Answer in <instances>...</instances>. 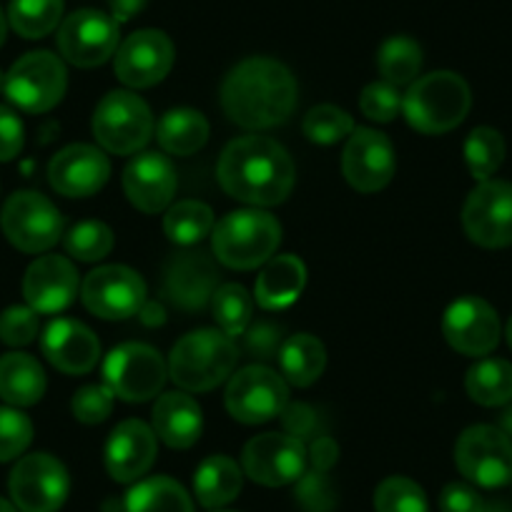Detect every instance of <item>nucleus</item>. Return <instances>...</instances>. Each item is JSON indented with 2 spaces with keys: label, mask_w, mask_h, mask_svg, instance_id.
Listing matches in <instances>:
<instances>
[{
  "label": "nucleus",
  "mask_w": 512,
  "mask_h": 512,
  "mask_svg": "<svg viewBox=\"0 0 512 512\" xmlns=\"http://www.w3.org/2000/svg\"><path fill=\"white\" fill-rule=\"evenodd\" d=\"M297 81L274 58H246L221 83V108L236 126L264 131L289 121L297 108Z\"/></svg>",
  "instance_id": "obj_1"
},
{
  "label": "nucleus",
  "mask_w": 512,
  "mask_h": 512,
  "mask_svg": "<svg viewBox=\"0 0 512 512\" xmlns=\"http://www.w3.org/2000/svg\"><path fill=\"white\" fill-rule=\"evenodd\" d=\"M216 179L236 201L277 206L292 194L297 169L282 144L267 136H241L219 156Z\"/></svg>",
  "instance_id": "obj_2"
},
{
  "label": "nucleus",
  "mask_w": 512,
  "mask_h": 512,
  "mask_svg": "<svg viewBox=\"0 0 512 512\" xmlns=\"http://www.w3.org/2000/svg\"><path fill=\"white\" fill-rule=\"evenodd\" d=\"M472 106L470 86L452 71H435L417 78L402 96V111L415 131L440 136L460 126Z\"/></svg>",
  "instance_id": "obj_3"
},
{
  "label": "nucleus",
  "mask_w": 512,
  "mask_h": 512,
  "mask_svg": "<svg viewBox=\"0 0 512 512\" xmlns=\"http://www.w3.org/2000/svg\"><path fill=\"white\" fill-rule=\"evenodd\" d=\"M282 244V226L269 211L241 209L216 221L211 249L224 267L249 272L262 267Z\"/></svg>",
  "instance_id": "obj_4"
},
{
  "label": "nucleus",
  "mask_w": 512,
  "mask_h": 512,
  "mask_svg": "<svg viewBox=\"0 0 512 512\" xmlns=\"http://www.w3.org/2000/svg\"><path fill=\"white\" fill-rule=\"evenodd\" d=\"M236 359L239 349L221 329H196L171 349L169 377L186 392H209L231 377Z\"/></svg>",
  "instance_id": "obj_5"
},
{
  "label": "nucleus",
  "mask_w": 512,
  "mask_h": 512,
  "mask_svg": "<svg viewBox=\"0 0 512 512\" xmlns=\"http://www.w3.org/2000/svg\"><path fill=\"white\" fill-rule=\"evenodd\" d=\"M93 136L108 154L128 156L144 149L154 136L149 103L131 91H111L93 111Z\"/></svg>",
  "instance_id": "obj_6"
},
{
  "label": "nucleus",
  "mask_w": 512,
  "mask_h": 512,
  "mask_svg": "<svg viewBox=\"0 0 512 512\" xmlns=\"http://www.w3.org/2000/svg\"><path fill=\"white\" fill-rule=\"evenodd\" d=\"M3 234L26 254H43L63 236V216L38 191H16L0 211Z\"/></svg>",
  "instance_id": "obj_7"
},
{
  "label": "nucleus",
  "mask_w": 512,
  "mask_h": 512,
  "mask_svg": "<svg viewBox=\"0 0 512 512\" xmlns=\"http://www.w3.org/2000/svg\"><path fill=\"white\" fill-rule=\"evenodd\" d=\"M103 377L111 392L123 402H149L164 390L169 367L159 349L128 342L113 349L103 364Z\"/></svg>",
  "instance_id": "obj_8"
},
{
  "label": "nucleus",
  "mask_w": 512,
  "mask_h": 512,
  "mask_svg": "<svg viewBox=\"0 0 512 512\" xmlns=\"http://www.w3.org/2000/svg\"><path fill=\"white\" fill-rule=\"evenodd\" d=\"M224 402L236 422L262 425L282 415L284 407L289 405V384L274 369L251 364L231 374Z\"/></svg>",
  "instance_id": "obj_9"
},
{
  "label": "nucleus",
  "mask_w": 512,
  "mask_h": 512,
  "mask_svg": "<svg viewBox=\"0 0 512 512\" xmlns=\"http://www.w3.org/2000/svg\"><path fill=\"white\" fill-rule=\"evenodd\" d=\"M68 88L66 66L51 51L26 53L6 76V96L28 113H46L61 103Z\"/></svg>",
  "instance_id": "obj_10"
},
{
  "label": "nucleus",
  "mask_w": 512,
  "mask_h": 512,
  "mask_svg": "<svg viewBox=\"0 0 512 512\" xmlns=\"http://www.w3.org/2000/svg\"><path fill=\"white\" fill-rule=\"evenodd\" d=\"M457 470L480 487L512 482V440L492 425L467 427L455 445Z\"/></svg>",
  "instance_id": "obj_11"
},
{
  "label": "nucleus",
  "mask_w": 512,
  "mask_h": 512,
  "mask_svg": "<svg viewBox=\"0 0 512 512\" xmlns=\"http://www.w3.org/2000/svg\"><path fill=\"white\" fill-rule=\"evenodd\" d=\"M8 487L21 512H58L71 490V480L61 460L48 452H33L13 467Z\"/></svg>",
  "instance_id": "obj_12"
},
{
  "label": "nucleus",
  "mask_w": 512,
  "mask_h": 512,
  "mask_svg": "<svg viewBox=\"0 0 512 512\" xmlns=\"http://www.w3.org/2000/svg\"><path fill=\"white\" fill-rule=\"evenodd\" d=\"M462 229L485 249H505L512 244V184L482 181L465 201Z\"/></svg>",
  "instance_id": "obj_13"
},
{
  "label": "nucleus",
  "mask_w": 512,
  "mask_h": 512,
  "mask_svg": "<svg viewBox=\"0 0 512 512\" xmlns=\"http://www.w3.org/2000/svg\"><path fill=\"white\" fill-rule=\"evenodd\" d=\"M83 304L101 319H128L141 314L146 304V282L139 272L108 264L93 269L81 289Z\"/></svg>",
  "instance_id": "obj_14"
},
{
  "label": "nucleus",
  "mask_w": 512,
  "mask_h": 512,
  "mask_svg": "<svg viewBox=\"0 0 512 512\" xmlns=\"http://www.w3.org/2000/svg\"><path fill=\"white\" fill-rule=\"evenodd\" d=\"M58 51L78 68L103 66L118 51V23L93 8L76 11L58 28Z\"/></svg>",
  "instance_id": "obj_15"
},
{
  "label": "nucleus",
  "mask_w": 512,
  "mask_h": 512,
  "mask_svg": "<svg viewBox=\"0 0 512 512\" xmlns=\"http://www.w3.org/2000/svg\"><path fill=\"white\" fill-rule=\"evenodd\" d=\"M395 169L397 159L392 141L377 128H354L342 154V171L349 186L362 194H374L390 184Z\"/></svg>",
  "instance_id": "obj_16"
},
{
  "label": "nucleus",
  "mask_w": 512,
  "mask_h": 512,
  "mask_svg": "<svg viewBox=\"0 0 512 512\" xmlns=\"http://www.w3.org/2000/svg\"><path fill=\"white\" fill-rule=\"evenodd\" d=\"M244 472L259 485L282 487L299 480L307 467V447L287 432H267L244 447Z\"/></svg>",
  "instance_id": "obj_17"
},
{
  "label": "nucleus",
  "mask_w": 512,
  "mask_h": 512,
  "mask_svg": "<svg viewBox=\"0 0 512 512\" xmlns=\"http://www.w3.org/2000/svg\"><path fill=\"white\" fill-rule=\"evenodd\" d=\"M174 43L164 31H136L118 46L116 76L128 88H151L169 76L174 66Z\"/></svg>",
  "instance_id": "obj_18"
},
{
  "label": "nucleus",
  "mask_w": 512,
  "mask_h": 512,
  "mask_svg": "<svg viewBox=\"0 0 512 512\" xmlns=\"http://www.w3.org/2000/svg\"><path fill=\"white\" fill-rule=\"evenodd\" d=\"M442 334L455 352L485 357L500 344V317L480 297H462L447 307Z\"/></svg>",
  "instance_id": "obj_19"
},
{
  "label": "nucleus",
  "mask_w": 512,
  "mask_h": 512,
  "mask_svg": "<svg viewBox=\"0 0 512 512\" xmlns=\"http://www.w3.org/2000/svg\"><path fill=\"white\" fill-rule=\"evenodd\" d=\"M111 176V161L101 149L88 144H71L58 151L48 164V181L68 199H86L98 194Z\"/></svg>",
  "instance_id": "obj_20"
},
{
  "label": "nucleus",
  "mask_w": 512,
  "mask_h": 512,
  "mask_svg": "<svg viewBox=\"0 0 512 512\" xmlns=\"http://www.w3.org/2000/svg\"><path fill=\"white\" fill-rule=\"evenodd\" d=\"M23 297L38 314H58L78 297V272L66 256H38L23 277Z\"/></svg>",
  "instance_id": "obj_21"
},
{
  "label": "nucleus",
  "mask_w": 512,
  "mask_h": 512,
  "mask_svg": "<svg viewBox=\"0 0 512 512\" xmlns=\"http://www.w3.org/2000/svg\"><path fill=\"white\" fill-rule=\"evenodd\" d=\"M176 169L164 154L144 151L123 171V191L128 201L144 214H159L171 204L176 194Z\"/></svg>",
  "instance_id": "obj_22"
},
{
  "label": "nucleus",
  "mask_w": 512,
  "mask_h": 512,
  "mask_svg": "<svg viewBox=\"0 0 512 512\" xmlns=\"http://www.w3.org/2000/svg\"><path fill=\"white\" fill-rule=\"evenodd\" d=\"M156 460V432L141 420H126L111 432L106 445V470L116 482H134Z\"/></svg>",
  "instance_id": "obj_23"
},
{
  "label": "nucleus",
  "mask_w": 512,
  "mask_h": 512,
  "mask_svg": "<svg viewBox=\"0 0 512 512\" xmlns=\"http://www.w3.org/2000/svg\"><path fill=\"white\" fill-rule=\"evenodd\" d=\"M41 349L48 362L66 374H86L101 357L98 337L81 322L53 319L41 339Z\"/></svg>",
  "instance_id": "obj_24"
},
{
  "label": "nucleus",
  "mask_w": 512,
  "mask_h": 512,
  "mask_svg": "<svg viewBox=\"0 0 512 512\" xmlns=\"http://www.w3.org/2000/svg\"><path fill=\"white\" fill-rule=\"evenodd\" d=\"M216 267L206 254L184 251L171 259L166 269V294L181 309H201L211 302L216 287Z\"/></svg>",
  "instance_id": "obj_25"
},
{
  "label": "nucleus",
  "mask_w": 512,
  "mask_h": 512,
  "mask_svg": "<svg viewBox=\"0 0 512 512\" xmlns=\"http://www.w3.org/2000/svg\"><path fill=\"white\" fill-rule=\"evenodd\" d=\"M204 417L199 402L186 392H166L151 412V430L174 450H189L199 442Z\"/></svg>",
  "instance_id": "obj_26"
},
{
  "label": "nucleus",
  "mask_w": 512,
  "mask_h": 512,
  "mask_svg": "<svg viewBox=\"0 0 512 512\" xmlns=\"http://www.w3.org/2000/svg\"><path fill=\"white\" fill-rule=\"evenodd\" d=\"M307 287V267L299 256H272L256 279V304L267 312H282L302 297Z\"/></svg>",
  "instance_id": "obj_27"
},
{
  "label": "nucleus",
  "mask_w": 512,
  "mask_h": 512,
  "mask_svg": "<svg viewBox=\"0 0 512 512\" xmlns=\"http://www.w3.org/2000/svg\"><path fill=\"white\" fill-rule=\"evenodd\" d=\"M46 395V372L31 354L11 352L0 357V397L11 407H33Z\"/></svg>",
  "instance_id": "obj_28"
},
{
  "label": "nucleus",
  "mask_w": 512,
  "mask_h": 512,
  "mask_svg": "<svg viewBox=\"0 0 512 512\" xmlns=\"http://www.w3.org/2000/svg\"><path fill=\"white\" fill-rule=\"evenodd\" d=\"M156 139L166 154L191 156L209 141V121L194 108H171L156 126Z\"/></svg>",
  "instance_id": "obj_29"
},
{
  "label": "nucleus",
  "mask_w": 512,
  "mask_h": 512,
  "mask_svg": "<svg viewBox=\"0 0 512 512\" xmlns=\"http://www.w3.org/2000/svg\"><path fill=\"white\" fill-rule=\"evenodd\" d=\"M241 467L236 465L231 457L226 455H214L209 460H204L199 465L194 475V490L196 500L201 502L209 510L216 507L229 505L231 500H236V495L241 492Z\"/></svg>",
  "instance_id": "obj_30"
},
{
  "label": "nucleus",
  "mask_w": 512,
  "mask_h": 512,
  "mask_svg": "<svg viewBox=\"0 0 512 512\" xmlns=\"http://www.w3.org/2000/svg\"><path fill=\"white\" fill-rule=\"evenodd\" d=\"M279 364L282 372L294 387H309L322 377L327 367V352L324 344L312 334H294L279 349Z\"/></svg>",
  "instance_id": "obj_31"
},
{
  "label": "nucleus",
  "mask_w": 512,
  "mask_h": 512,
  "mask_svg": "<svg viewBox=\"0 0 512 512\" xmlns=\"http://www.w3.org/2000/svg\"><path fill=\"white\" fill-rule=\"evenodd\" d=\"M465 390L482 407H502L512 402V364L505 359H480L465 377Z\"/></svg>",
  "instance_id": "obj_32"
},
{
  "label": "nucleus",
  "mask_w": 512,
  "mask_h": 512,
  "mask_svg": "<svg viewBox=\"0 0 512 512\" xmlns=\"http://www.w3.org/2000/svg\"><path fill=\"white\" fill-rule=\"evenodd\" d=\"M126 512H194V502L171 477H151L128 492Z\"/></svg>",
  "instance_id": "obj_33"
},
{
  "label": "nucleus",
  "mask_w": 512,
  "mask_h": 512,
  "mask_svg": "<svg viewBox=\"0 0 512 512\" xmlns=\"http://www.w3.org/2000/svg\"><path fill=\"white\" fill-rule=\"evenodd\" d=\"M377 68L384 81L392 83V86H412L422 68L420 43L407 36H392L379 48Z\"/></svg>",
  "instance_id": "obj_34"
},
{
  "label": "nucleus",
  "mask_w": 512,
  "mask_h": 512,
  "mask_svg": "<svg viewBox=\"0 0 512 512\" xmlns=\"http://www.w3.org/2000/svg\"><path fill=\"white\" fill-rule=\"evenodd\" d=\"M164 231L174 244L194 246L214 231V211L204 201H179L166 211Z\"/></svg>",
  "instance_id": "obj_35"
},
{
  "label": "nucleus",
  "mask_w": 512,
  "mask_h": 512,
  "mask_svg": "<svg viewBox=\"0 0 512 512\" xmlns=\"http://www.w3.org/2000/svg\"><path fill=\"white\" fill-rule=\"evenodd\" d=\"M63 16V0H13L8 8V23L23 38L48 36L56 31Z\"/></svg>",
  "instance_id": "obj_36"
},
{
  "label": "nucleus",
  "mask_w": 512,
  "mask_h": 512,
  "mask_svg": "<svg viewBox=\"0 0 512 512\" xmlns=\"http://www.w3.org/2000/svg\"><path fill=\"white\" fill-rule=\"evenodd\" d=\"M211 312L226 337H241L251 324L254 299L241 284H221L211 297Z\"/></svg>",
  "instance_id": "obj_37"
},
{
  "label": "nucleus",
  "mask_w": 512,
  "mask_h": 512,
  "mask_svg": "<svg viewBox=\"0 0 512 512\" xmlns=\"http://www.w3.org/2000/svg\"><path fill=\"white\" fill-rule=\"evenodd\" d=\"M465 161L477 181H487L505 161V139L490 126H477L465 141Z\"/></svg>",
  "instance_id": "obj_38"
},
{
  "label": "nucleus",
  "mask_w": 512,
  "mask_h": 512,
  "mask_svg": "<svg viewBox=\"0 0 512 512\" xmlns=\"http://www.w3.org/2000/svg\"><path fill=\"white\" fill-rule=\"evenodd\" d=\"M304 136H307L312 144L319 146H332L337 141H342L344 136H349L354 131V121L347 111L332 106V103H322V106H314L312 111L304 116Z\"/></svg>",
  "instance_id": "obj_39"
},
{
  "label": "nucleus",
  "mask_w": 512,
  "mask_h": 512,
  "mask_svg": "<svg viewBox=\"0 0 512 512\" xmlns=\"http://www.w3.org/2000/svg\"><path fill=\"white\" fill-rule=\"evenodd\" d=\"M377 512H427V497L410 477H387L374 492Z\"/></svg>",
  "instance_id": "obj_40"
},
{
  "label": "nucleus",
  "mask_w": 512,
  "mask_h": 512,
  "mask_svg": "<svg viewBox=\"0 0 512 512\" xmlns=\"http://www.w3.org/2000/svg\"><path fill=\"white\" fill-rule=\"evenodd\" d=\"M113 249V231L103 221H81L66 234L68 256L78 262H98Z\"/></svg>",
  "instance_id": "obj_41"
},
{
  "label": "nucleus",
  "mask_w": 512,
  "mask_h": 512,
  "mask_svg": "<svg viewBox=\"0 0 512 512\" xmlns=\"http://www.w3.org/2000/svg\"><path fill=\"white\" fill-rule=\"evenodd\" d=\"M33 440V425L18 407H0V462L16 460Z\"/></svg>",
  "instance_id": "obj_42"
},
{
  "label": "nucleus",
  "mask_w": 512,
  "mask_h": 512,
  "mask_svg": "<svg viewBox=\"0 0 512 512\" xmlns=\"http://www.w3.org/2000/svg\"><path fill=\"white\" fill-rule=\"evenodd\" d=\"M359 108L369 121L390 123L395 121L397 113L402 111V93L400 88L387 81H374L359 96Z\"/></svg>",
  "instance_id": "obj_43"
},
{
  "label": "nucleus",
  "mask_w": 512,
  "mask_h": 512,
  "mask_svg": "<svg viewBox=\"0 0 512 512\" xmlns=\"http://www.w3.org/2000/svg\"><path fill=\"white\" fill-rule=\"evenodd\" d=\"M113 392L108 384H86L73 395V417L83 425H101L113 410Z\"/></svg>",
  "instance_id": "obj_44"
},
{
  "label": "nucleus",
  "mask_w": 512,
  "mask_h": 512,
  "mask_svg": "<svg viewBox=\"0 0 512 512\" xmlns=\"http://www.w3.org/2000/svg\"><path fill=\"white\" fill-rule=\"evenodd\" d=\"M38 334V312L31 307H8L0 314V342L8 347H26Z\"/></svg>",
  "instance_id": "obj_45"
},
{
  "label": "nucleus",
  "mask_w": 512,
  "mask_h": 512,
  "mask_svg": "<svg viewBox=\"0 0 512 512\" xmlns=\"http://www.w3.org/2000/svg\"><path fill=\"white\" fill-rule=\"evenodd\" d=\"M26 131L23 121L13 108L0 106V161H13L23 149Z\"/></svg>",
  "instance_id": "obj_46"
},
{
  "label": "nucleus",
  "mask_w": 512,
  "mask_h": 512,
  "mask_svg": "<svg viewBox=\"0 0 512 512\" xmlns=\"http://www.w3.org/2000/svg\"><path fill=\"white\" fill-rule=\"evenodd\" d=\"M246 352L256 359H274L282 349V329L269 322H259L246 329Z\"/></svg>",
  "instance_id": "obj_47"
},
{
  "label": "nucleus",
  "mask_w": 512,
  "mask_h": 512,
  "mask_svg": "<svg viewBox=\"0 0 512 512\" xmlns=\"http://www.w3.org/2000/svg\"><path fill=\"white\" fill-rule=\"evenodd\" d=\"M442 512H487V502L470 485L452 482L440 495Z\"/></svg>",
  "instance_id": "obj_48"
},
{
  "label": "nucleus",
  "mask_w": 512,
  "mask_h": 512,
  "mask_svg": "<svg viewBox=\"0 0 512 512\" xmlns=\"http://www.w3.org/2000/svg\"><path fill=\"white\" fill-rule=\"evenodd\" d=\"M282 420H284V427H287V435L297 437V440H309V437L317 435V427H319V420H317V412L312 410L309 405H302V402H297V405H287L282 412Z\"/></svg>",
  "instance_id": "obj_49"
},
{
  "label": "nucleus",
  "mask_w": 512,
  "mask_h": 512,
  "mask_svg": "<svg viewBox=\"0 0 512 512\" xmlns=\"http://www.w3.org/2000/svg\"><path fill=\"white\" fill-rule=\"evenodd\" d=\"M299 497L304 500V505L312 507V510H327L329 505H332V500H329V485L327 480H324V472L314 470L312 475L304 477L302 480V487H299Z\"/></svg>",
  "instance_id": "obj_50"
},
{
  "label": "nucleus",
  "mask_w": 512,
  "mask_h": 512,
  "mask_svg": "<svg viewBox=\"0 0 512 512\" xmlns=\"http://www.w3.org/2000/svg\"><path fill=\"white\" fill-rule=\"evenodd\" d=\"M309 455H312L314 470L327 472L329 467H332L334 462H337L339 447H337V442L332 440V437H314L312 450H309Z\"/></svg>",
  "instance_id": "obj_51"
},
{
  "label": "nucleus",
  "mask_w": 512,
  "mask_h": 512,
  "mask_svg": "<svg viewBox=\"0 0 512 512\" xmlns=\"http://www.w3.org/2000/svg\"><path fill=\"white\" fill-rule=\"evenodd\" d=\"M111 18L116 23H128L146 8V0H108Z\"/></svg>",
  "instance_id": "obj_52"
},
{
  "label": "nucleus",
  "mask_w": 512,
  "mask_h": 512,
  "mask_svg": "<svg viewBox=\"0 0 512 512\" xmlns=\"http://www.w3.org/2000/svg\"><path fill=\"white\" fill-rule=\"evenodd\" d=\"M500 430L505 432V435L512 440V405L507 407L505 412H502V417H500Z\"/></svg>",
  "instance_id": "obj_53"
},
{
  "label": "nucleus",
  "mask_w": 512,
  "mask_h": 512,
  "mask_svg": "<svg viewBox=\"0 0 512 512\" xmlns=\"http://www.w3.org/2000/svg\"><path fill=\"white\" fill-rule=\"evenodd\" d=\"M6 33H8V23H6V16H3V11H0V46L6 43Z\"/></svg>",
  "instance_id": "obj_54"
},
{
  "label": "nucleus",
  "mask_w": 512,
  "mask_h": 512,
  "mask_svg": "<svg viewBox=\"0 0 512 512\" xmlns=\"http://www.w3.org/2000/svg\"><path fill=\"white\" fill-rule=\"evenodd\" d=\"M0 512H18V510L11 505V502L3 500V497H0Z\"/></svg>",
  "instance_id": "obj_55"
},
{
  "label": "nucleus",
  "mask_w": 512,
  "mask_h": 512,
  "mask_svg": "<svg viewBox=\"0 0 512 512\" xmlns=\"http://www.w3.org/2000/svg\"><path fill=\"white\" fill-rule=\"evenodd\" d=\"M507 344H510V349H512V317H510V322H507Z\"/></svg>",
  "instance_id": "obj_56"
},
{
  "label": "nucleus",
  "mask_w": 512,
  "mask_h": 512,
  "mask_svg": "<svg viewBox=\"0 0 512 512\" xmlns=\"http://www.w3.org/2000/svg\"><path fill=\"white\" fill-rule=\"evenodd\" d=\"M6 88V76H3V71H0V91Z\"/></svg>",
  "instance_id": "obj_57"
},
{
  "label": "nucleus",
  "mask_w": 512,
  "mask_h": 512,
  "mask_svg": "<svg viewBox=\"0 0 512 512\" xmlns=\"http://www.w3.org/2000/svg\"><path fill=\"white\" fill-rule=\"evenodd\" d=\"M216 512H229V510H216Z\"/></svg>",
  "instance_id": "obj_58"
}]
</instances>
